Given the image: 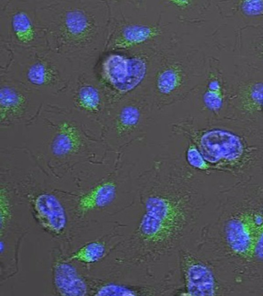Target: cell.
I'll list each match as a JSON object with an SVG mask.
<instances>
[{"label": "cell", "instance_id": "obj_1", "mask_svg": "<svg viewBox=\"0 0 263 296\" xmlns=\"http://www.w3.org/2000/svg\"><path fill=\"white\" fill-rule=\"evenodd\" d=\"M199 173L185 161L162 157L138 177L142 213L121 247L127 282H158L160 268L178 263L180 251L193 244L205 206Z\"/></svg>", "mask_w": 263, "mask_h": 296}, {"label": "cell", "instance_id": "obj_2", "mask_svg": "<svg viewBox=\"0 0 263 296\" xmlns=\"http://www.w3.org/2000/svg\"><path fill=\"white\" fill-rule=\"evenodd\" d=\"M227 194L194 249L218 273L237 282L263 281V183L238 184Z\"/></svg>", "mask_w": 263, "mask_h": 296}, {"label": "cell", "instance_id": "obj_3", "mask_svg": "<svg viewBox=\"0 0 263 296\" xmlns=\"http://www.w3.org/2000/svg\"><path fill=\"white\" fill-rule=\"evenodd\" d=\"M49 49L79 70L96 69L107 41V1L36 0Z\"/></svg>", "mask_w": 263, "mask_h": 296}, {"label": "cell", "instance_id": "obj_4", "mask_svg": "<svg viewBox=\"0 0 263 296\" xmlns=\"http://www.w3.org/2000/svg\"><path fill=\"white\" fill-rule=\"evenodd\" d=\"M28 123L41 132L30 148L48 169H78L88 163L97 165L102 162L97 157L104 158L106 150L110 151L100 123L66 107L45 102Z\"/></svg>", "mask_w": 263, "mask_h": 296}, {"label": "cell", "instance_id": "obj_5", "mask_svg": "<svg viewBox=\"0 0 263 296\" xmlns=\"http://www.w3.org/2000/svg\"><path fill=\"white\" fill-rule=\"evenodd\" d=\"M0 77L20 82L46 100L66 92L79 70L70 61L48 48L9 52Z\"/></svg>", "mask_w": 263, "mask_h": 296}, {"label": "cell", "instance_id": "obj_6", "mask_svg": "<svg viewBox=\"0 0 263 296\" xmlns=\"http://www.w3.org/2000/svg\"><path fill=\"white\" fill-rule=\"evenodd\" d=\"M160 53L145 49L105 52L96 68L110 105L148 85Z\"/></svg>", "mask_w": 263, "mask_h": 296}, {"label": "cell", "instance_id": "obj_7", "mask_svg": "<svg viewBox=\"0 0 263 296\" xmlns=\"http://www.w3.org/2000/svg\"><path fill=\"white\" fill-rule=\"evenodd\" d=\"M203 66L196 50L161 53L148 85L155 107L161 108L184 99L201 81Z\"/></svg>", "mask_w": 263, "mask_h": 296}, {"label": "cell", "instance_id": "obj_8", "mask_svg": "<svg viewBox=\"0 0 263 296\" xmlns=\"http://www.w3.org/2000/svg\"><path fill=\"white\" fill-rule=\"evenodd\" d=\"M155 107L147 90L137 91L111 104L101 121L108 149L118 154L146 134Z\"/></svg>", "mask_w": 263, "mask_h": 296}, {"label": "cell", "instance_id": "obj_9", "mask_svg": "<svg viewBox=\"0 0 263 296\" xmlns=\"http://www.w3.org/2000/svg\"><path fill=\"white\" fill-rule=\"evenodd\" d=\"M47 48L36 0H0V49L14 52Z\"/></svg>", "mask_w": 263, "mask_h": 296}, {"label": "cell", "instance_id": "obj_10", "mask_svg": "<svg viewBox=\"0 0 263 296\" xmlns=\"http://www.w3.org/2000/svg\"><path fill=\"white\" fill-rule=\"evenodd\" d=\"M173 132L193 143L213 170L235 166L244 158L242 139L233 133L217 127H199L191 120L174 124Z\"/></svg>", "mask_w": 263, "mask_h": 296}, {"label": "cell", "instance_id": "obj_11", "mask_svg": "<svg viewBox=\"0 0 263 296\" xmlns=\"http://www.w3.org/2000/svg\"><path fill=\"white\" fill-rule=\"evenodd\" d=\"M48 102L72 109L100 123L110 105L96 69L79 71L66 92Z\"/></svg>", "mask_w": 263, "mask_h": 296}, {"label": "cell", "instance_id": "obj_12", "mask_svg": "<svg viewBox=\"0 0 263 296\" xmlns=\"http://www.w3.org/2000/svg\"><path fill=\"white\" fill-rule=\"evenodd\" d=\"M165 33V28L158 24L142 20H122L109 13L105 52L156 49L158 42L161 41Z\"/></svg>", "mask_w": 263, "mask_h": 296}, {"label": "cell", "instance_id": "obj_13", "mask_svg": "<svg viewBox=\"0 0 263 296\" xmlns=\"http://www.w3.org/2000/svg\"><path fill=\"white\" fill-rule=\"evenodd\" d=\"M45 97L17 81L0 77L2 127L27 124L40 112Z\"/></svg>", "mask_w": 263, "mask_h": 296}, {"label": "cell", "instance_id": "obj_14", "mask_svg": "<svg viewBox=\"0 0 263 296\" xmlns=\"http://www.w3.org/2000/svg\"><path fill=\"white\" fill-rule=\"evenodd\" d=\"M178 266L183 287L182 295L220 294L221 283L216 271L192 249L186 248L180 251Z\"/></svg>", "mask_w": 263, "mask_h": 296}, {"label": "cell", "instance_id": "obj_15", "mask_svg": "<svg viewBox=\"0 0 263 296\" xmlns=\"http://www.w3.org/2000/svg\"><path fill=\"white\" fill-rule=\"evenodd\" d=\"M121 158V153L109 175L80 197L77 205L81 213L106 208L117 200L121 192L132 193L130 171Z\"/></svg>", "mask_w": 263, "mask_h": 296}, {"label": "cell", "instance_id": "obj_16", "mask_svg": "<svg viewBox=\"0 0 263 296\" xmlns=\"http://www.w3.org/2000/svg\"><path fill=\"white\" fill-rule=\"evenodd\" d=\"M35 219L46 231L60 235L65 230L67 218L64 206L54 194L43 192L36 195L32 201Z\"/></svg>", "mask_w": 263, "mask_h": 296}, {"label": "cell", "instance_id": "obj_17", "mask_svg": "<svg viewBox=\"0 0 263 296\" xmlns=\"http://www.w3.org/2000/svg\"><path fill=\"white\" fill-rule=\"evenodd\" d=\"M53 283L61 295L83 296L87 293L86 283L72 265L58 261L53 265Z\"/></svg>", "mask_w": 263, "mask_h": 296}, {"label": "cell", "instance_id": "obj_18", "mask_svg": "<svg viewBox=\"0 0 263 296\" xmlns=\"http://www.w3.org/2000/svg\"><path fill=\"white\" fill-rule=\"evenodd\" d=\"M241 38L245 58L255 68L263 70V26L247 28Z\"/></svg>", "mask_w": 263, "mask_h": 296}, {"label": "cell", "instance_id": "obj_19", "mask_svg": "<svg viewBox=\"0 0 263 296\" xmlns=\"http://www.w3.org/2000/svg\"><path fill=\"white\" fill-rule=\"evenodd\" d=\"M200 101L204 108L213 114H218L224 100L222 79L215 72H210L200 92Z\"/></svg>", "mask_w": 263, "mask_h": 296}, {"label": "cell", "instance_id": "obj_20", "mask_svg": "<svg viewBox=\"0 0 263 296\" xmlns=\"http://www.w3.org/2000/svg\"><path fill=\"white\" fill-rule=\"evenodd\" d=\"M241 105L252 111L263 108V81H251L242 85L240 90Z\"/></svg>", "mask_w": 263, "mask_h": 296}, {"label": "cell", "instance_id": "obj_21", "mask_svg": "<svg viewBox=\"0 0 263 296\" xmlns=\"http://www.w3.org/2000/svg\"><path fill=\"white\" fill-rule=\"evenodd\" d=\"M105 244L100 241L87 243L71 254L67 261H76L85 264L93 263L101 260L106 253Z\"/></svg>", "mask_w": 263, "mask_h": 296}, {"label": "cell", "instance_id": "obj_22", "mask_svg": "<svg viewBox=\"0 0 263 296\" xmlns=\"http://www.w3.org/2000/svg\"><path fill=\"white\" fill-rule=\"evenodd\" d=\"M185 162L192 169L200 172H209L213 170L210 165L206 161L196 146L188 141V145L185 152Z\"/></svg>", "mask_w": 263, "mask_h": 296}, {"label": "cell", "instance_id": "obj_23", "mask_svg": "<svg viewBox=\"0 0 263 296\" xmlns=\"http://www.w3.org/2000/svg\"><path fill=\"white\" fill-rule=\"evenodd\" d=\"M240 13L247 17L263 16V1H245L238 2Z\"/></svg>", "mask_w": 263, "mask_h": 296}]
</instances>
